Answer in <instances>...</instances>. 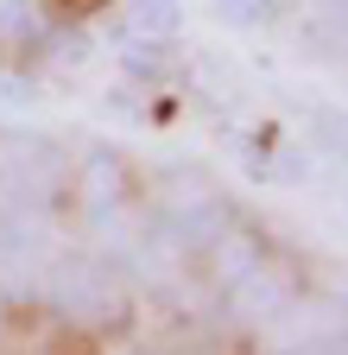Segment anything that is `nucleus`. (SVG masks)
<instances>
[{
  "label": "nucleus",
  "mask_w": 348,
  "mask_h": 355,
  "mask_svg": "<svg viewBox=\"0 0 348 355\" xmlns=\"http://www.w3.org/2000/svg\"><path fill=\"white\" fill-rule=\"evenodd\" d=\"M38 292H45V304L57 311V318L89 324V330H120L127 311H134L127 286H120L114 273H102L89 254H64V260H51L45 273H38Z\"/></svg>",
  "instance_id": "nucleus-1"
},
{
  "label": "nucleus",
  "mask_w": 348,
  "mask_h": 355,
  "mask_svg": "<svg viewBox=\"0 0 348 355\" xmlns=\"http://www.w3.org/2000/svg\"><path fill=\"white\" fill-rule=\"evenodd\" d=\"M57 146L38 140V133H0V191L19 203H51L57 197Z\"/></svg>",
  "instance_id": "nucleus-2"
},
{
  "label": "nucleus",
  "mask_w": 348,
  "mask_h": 355,
  "mask_svg": "<svg viewBox=\"0 0 348 355\" xmlns=\"http://www.w3.org/2000/svg\"><path fill=\"white\" fill-rule=\"evenodd\" d=\"M291 286H297V279L285 273V266H273V260H253L247 273L228 286V311H235L241 324H273L279 311H291Z\"/></svg>",
  "instance_id": "nucleus-3"
},
{
  "label": "nucleus",
  "mask_w": 348,
  "mask_h": 355,
  "mask_svg": "<svg viewBox=\"0 0 348 355\" xmlns=\"http://www.w3.org/2000/svg\"><path fill=\"white\" fill-rule=\"evenodd\" d=\"M203 254H209V279H215V286H235V279L247 273L253 260H266V241H259V235H247V229H235V222H228V229L215 235V241H209Z\"/></svg>",
  "instance_id": "nucleus-4"
},
{
  "label": "nucleus",
  "mask_w": 348,
  "mask_h": 355,
  "mask_svg": "<svg viewBox=\"0 0 348 355\" xmlns=\"http://www.w3.org/2000/svg\"><path fill=\"white\" fill-rule=\"evenodd\" d=\"M120 203H127V165H120L114 153H95L89 165H82V209L102 222V216H114Z\"/></svg>",
  "instance_id": "nucleus-5"
},
{
  "label": "nucleus",
  "mask_w": 348,
  "mask_h": 355,
  "mask_svg": "<svg viewBox=\"0 0 348 355\" xmlns=\"http://www.w3.org/2000/svg\"><path fill=\"white\" fill-rule=\"evenodd\" d=\"M171 32H178V0H134L127 38H171Z\"/></svg>",
  "instance_id": "nucleus-6"
},
{
  "label": "nucleus",
  "mask_w": 348,
  "mask_h": 355,
  "mask_svg": "<svg viewBox=\"0 0 348 355\" xmlns=\"http://www.w3.org/2000/svg\"><path fill=\"white\" fill-rule=\"evenodd\" d=\"M317 133H323V140H329V153L348 165V121L336 114V108H317Z\"/></svg>",
  "instance_id": "nucleus-7"
},
{
  "label": "nucleus",
  "mask_w": 348,
  "mask_h": 355,
  "mask_svg": "<svg viewBox=\"0 0 348 355\" xmlns=\"http://www.w3.org/2000/svg\"><path fill=\"white\" fill-rule=\"evenodd\" d=\"M222 13H228V19H266L273 0H222Z\"/></svg>",
  "instance_id": "nucleus-8"
},
{
  "label": "nucleus",
  "mask_w": 348,
  "mask_h": 355,
  "mask_svg": "<svg viewBox=\"0 0 348 355\" xmlns=\"http://www.w3.org/2000/svg\"><path fill=\"white\" fill-rule=\"evenodd\" d=\"M57 7H95V0H57Z\"/></svg>",
  "instance_id": "nucleus-9"
},
{
  "label": "nucleus",
  "mask_w": 348,
  "mask_h": 355,
  "mask_svg": "<svg viewBox=\"0 0 348 355\" xmlns=\"http://www.w3.org/2000/svg\"><path fill=\"white\" fill-rule=\"evenodd\" d=\"M342 7H348V0H342Z\"/></svg>",
  "instance_id": "nucleus-10"
}]
</instances>
